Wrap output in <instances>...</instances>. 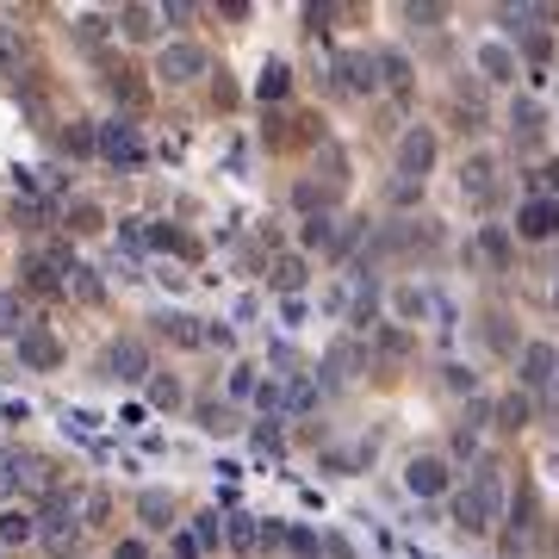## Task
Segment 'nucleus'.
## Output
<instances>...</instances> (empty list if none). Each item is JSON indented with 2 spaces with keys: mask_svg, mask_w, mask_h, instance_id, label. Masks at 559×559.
Listing matches in <instances>:
<instances>
[{
  "mask_svg": "<svg viewBox=\"0 0 559 559\" xmlns=\"http://www.w3.org/2000/svg\"><path fill=\"white\" fill-rule=\"evenodd\" d=\"M143 392H150V404H156V411H180V404H187V392H180L175 373H150V380H143Z\"/></svg>",
  "mask_w": 559,
  "mask_h": 559,
  "instance_id": "obj_30",
  "label": "nucleus"
},
{
  "mask_svg": "<svg viewBox=\"0 0 559 559\" xmlns=\"http://www.w3.org/2000/svg\"><path fill=\"white\" fill-rule=\"evenodd\" d=\"M479 75L491 81V87H510V81L522 75V69H516V50H510V44H479Z\"/></svg>",
  "mask_w": 559,
  "mask_h": 559,
  "instance_id": "obj_16",
  "label": "nucleus"
},
{
  "mask_svg": "<svg viewBox=\"0 0 559 559\" xmlns=\"http://www.w3.org/2000/svg\"><path fill=\"white\" fill-rule=\"evenodd\" d=\"M498 168L503 162L491 156V150H473V156L460 162V193H466V205H479V212L485 205H498V187H503Z\"/></svg>",
  "mask_w": 559,
  "mask_h": 559,
  "instance_id": "obj_5",
  "label": "nucleus"
},
{
  "mask_svg": "<svg viewBox=\"0 0 559 559\" xmlns=\"http://www.w3.org/2000/svg\"><path fill=\"white\" fill-rule=\"evenodd\" d=\"M156 75L168 81V87H193V81L205 75V50H200V44H187V38L162 44V57H156Z\"/></svg>",
  "mask_w": 559,
  "mask_h": 559,
  "instance_id": "obj_10",
  "label": "nucleus"
},
{
  "mask_svg": "<svg viewBox=\"0 0 559 559\" xmlns=\"http://www.w3.org/2000/svg\"><path fill=\"white\" fill-rule=\"evenodd\" d=\"M25 323H32L25 318V299L20 293H0V336H20Z\"/></svg>",
  "mask_w": 559,
  "mask_h": 559,
  "instance_id": "obj_35",
  "label": "nucleus"
},
{
  "mask_svg": "<svg viewBox=\"0 0 559 559\" xmlns=\"http://www.w3.org/2000/svg\"><path fill=\"white\" fill-rule=\"evenodd\" d=\"M323 554H330V559H355V554H348V540H342V535H323Z\"/></svg>",
  "mask_w": 559,
  "mask_h": 559,
  "instance_id": "obj_53",
  "label": "nucleus"
},
{
  "mask_svg": "<svg viewBox=\"0 0 559 559\" xmlns=\"http://www.w3.org/2000/svg\"><path fill=\"white\" fill-rule=\"evenodd\" d=\"M187 535L200 540V554H218V547H224V516H218V510H200Z\"/></svg>",
  "mask_w": 559,
  "mask_h": 559,
  "instance_id": "obj_31",
  "label": "nucleus"
},
{
  "mask_svg": "<svg viewBox=\"0 0 559 559\" xmlns=\"http://www.w3.org/2000/svg\"><path fill=\"white\" fill-rule=\"evenodd\" d=\"M62 293H75L81 305H100V299H106L100 274H94V267H87V261H69V274H62Z\"/></svg>",
  "mask_w": 559,
  "mask_h": 559,
  "instance_id": "obj_22",
  "label": "nucleus"
},
{
  "mask_svg": "<svg viewBox=\"0 0 559 559\" xmlns=\"http://www.w3.org/2000/svg\"><path fill=\"white\" fill-rule=\"evenodd\" d=\"M38 540L50 547L57 559H69L81 547V498H75V485L69 491H50V503H44V516H38Z\"/></svg>",
  "mask_w": 559,
  "mask_h": 559,
  "instance_id": "obj_2",
  "label": "nucleus"
},
{
  "mask_svg": "<svg viewBox=\"0 0 559 559\" xmlns=\"http://www.w3.org/2000/svg\"><path fill=\"white\" fill-rule=\"evenodd\" d=\"M311 404H318V385L305 380V373H293V380H286V411L299 417V411H311Z\"/></svg>",
  "mask_w": 559,
  "mask_h": 559,
  "instance_id": "obj_37",
  "label": "nucleus"
},
{
  "mask_svg": "<svg viewBox=\"0 0 559 559\" xmlns=\"http://www.w3.org/2000/svg\"><path fill=\"white\" fill-rule=\"evenodd\" d=\"M404 491H411V498H448V491H454V466H448L441 454H411Z\"/></svg>",
  "mask_w": 559,
  "mask_h": 559,
  "instance_id": "obj_7",
  "label": "nucleus"
},
{
  "mask_svg": "<svg viewBox=\"0 0 559 559\" xmlns=\"http://www.w3.org/2000/svg\"><path fill=\"white\" fill-rule=\"evenodd\" d=\"M305 274H311V261H305L299 249H280V255L267 261V286L286 293V299H299V293H305Z\"/></svg>",
  "mask_w": 559,
  "mask_h": 559,
  "instance_id": "obj_13",
  "label": "nucleus"
},
{
  "mask_svg": "<svg viewBox=\"0 0 559 559\" xmlns=\"http://www.w3.org/2000/svg\"><path fill=\"white\" fill-rule=\"evenodd\" d=\"M441 385L473 399V392H479V373H473V367H460V360H448V367H441Z\"/></svg>",
  "mask_w": 559,
  "mask_h": 559,
  "instance_id": "obj_39",
  "label": "nucleus"
},
{
  "mask_svg": "<svg viewBox=\"0 0 559 559\" xmlns=\"http://www.w3.org/2000/svg\"><path fill=\"white\" fill-rule=\"evenodd\" d=\"M554 373H559L554 342H522V360H516V380H522V392H540V385H554Z\"/></svg>",
  "mask_w": 559,
  "mask_h": 559,
  "instance_id": "obj_12",
  "label": "nucleus"
},
{
  "mask_svg": "<svg viewBox=\"0 0 559 559\" xmlns=\"http://www.w3.org/2000/svg\"><path fill=\"white\" fill-rule=\"evenodd\" d=\"M62 150H69V156H94V119H69L62 124Z\"/></svg>",
  "mask_w": 559,
  "mask_h": 559,
  "instance_id": "obj_34",
  "label": "nucleus"
},
{
  "mask_svg": "<svg viewBox=\"0 0 559 559\" xmlns=\"http://www.w3.org/2000/svg\"><path fill=\"white\" fill-rule=\"evenodd\" d=\"M138 516H143V528H175V491H143Z\"/></svg>",
  "mask_w": 559,
  "mask_h": 559,
  "instance_id": "obj_25",
  "label": "nucleus"
},
{
  "mask_svg": "<svg viewBox=\"0 0 559 559\" xmlns=\"http://www.w3.org/2000/svg\"><path fill=\"white\" fill-rule=\"evenodd\" d=\"M106 516H112V498H106V491H87V503H81V528H100Z\"/></svg>",
  "mask_w": 559,
  "mask_h": 559,
  "instance_id": "obj_42",
  "label": "nucleus"
},
{
  "mask_svg": "<svg viewBox=\"0 0 559 559\" xmlns=\"http://www.w3.org/2000/svg\"><path fill=\"white\" fill-rule=\"evenodd\" d=\"M293 94V69L286 62H261V75H255V100H286Z\"/></svg>",
  "mask_w": 559,
  "mask_h": 559,
  "instance_id": "obj_23",
  "label": "nucleus"
},
{
  "mask_svg": "<svg viewBox=\"0 0 559 559\" xmlns=\"http://www.w3.org/2000/svg\"><path fill=\"white\" fill-rule=\"evenodd\" d=\"M540 180H547V200L559 205V162H547V168H540Z\"/></svg>",
  "mask_w": 559,
  "mask_h": 559,
  "instance_id": "obj_54",
  "label": "nucleus"
},
{
  "mask_svg": "<svg viewBox=\"0 0 559 559\" xmlns=\"http://www.w3.org/2000/svg\"><path fill=\"white\" fill-rule=\"evenodd\" d=\"M293 200H299V205H305V212H311V218H318L323 205L336 200V193H330V187H318V180H299V187H293Z\"/></svg>",
  "mask_w": 559,
  "mask_h": 559,
  "instance_id": "obj_40",
  "label": "nucleus"
},
{
  "mask_svg": "<svg viewBox=\"0 0 559 559\" xmlns=\"http://www.w3.org/2000/svg\"><path fill=\"white\" fill-rule=\"evenodd\" d=\"M205 342H212V348H230V342H237V336H230L224 323H205Z\"/></svg>",
  "mask_w": 559,
  "mask_h": 559,
  "instance_id": "obj_51",
  "label": "nucleus"
},
{
  "mask_svg": "<svg viewBox=\"0 0 559 559\" xmlns=\"http://www.w3.org/2000/svg\"><path fill=\"white\" fill-rule=\"evenodd\" d=\"M491 348L516 360V336H510V318H503V311H491Z\"/></svg>",
  "mask_w": 559,
  "mask_h": 559,
  "instance_id": "obj_44",
  "label": "nucleus"
},
{
  "mask_svg": "<svg viewBox=\"0 0 559 559\" xmlns=\"http://www.w3.org/2000/svg\"><path fill=\"white\" fill-rule=\"evenodd\" d=\"M119 32L131 44H150L162 32V13H156V7H119Z\"/></svg>",
  "mask_w": 559,
  "mask_h": 559,
  "instance_id": "obj_21",
  "label": "nucleus"
},
{
  "mask_svg": "<svg viewBox=\"0 0 559 559\" xmlns=\"http://www.w3.org/2000/svg\"><path fill=\"white\" fill-rule=\"evenodd\" d=\"M392 200H399V205H417L423 187H417V180H399V187H392Z\"/></svg>",
  "mask_w": 559,
  "mask_h": 559,
  "instance_id": "obj_48",
  "label": "nucleus"
},
{
  "mask_svg": "<svg viewBox=\"0 0 559 559\" xmlns=\"http://www.w3.org/2000/svg\"><path fill=\"white\" fill-rule=\"evenodd\" d=\"M411 348H417V342H411V330H404V323H373V342H367V355H380V360H404Z\"/></svg>",
  "mask_w": 559,
  "mask_h": 559,
  "instance_id": "obj_17",
  "label": "nucleus"
},
{
  "mask_svg": "<svg viewBox=\"0 0 559 559\" xmlns=\"http://www.w3.org/2000/svg\"><path fill=\"white\" fill-rule=\"evenodd\" d=\"M261 367H249V360H237L230 367V385H224V404H242V399H255L261 392V380H255Z\"/></svg>",
  "mask_w": 559,
  "mask_h": 559,
  "instance_id": "obj_32",
  "label": "nucleus"
},
{
  "mask_svg": "<svg viewBox=\"0 0 559 559\" xmlns=\"http://www.w3.org/2000/svg\"><path fill=\"white\" fill-rule=\"evenodd\" d=\"M554 380H559V373H554Z\"/></svg>",
  "mask_w": 559,
  "mask_h": 559,
  "instance_id": "obj_55",
  "label": "nucleus"
},
{
  "mask_svg": "<svg viewBox=\"0 0 559 559\" xmlns=\"http://www.w3.org/2000/svg\"><path fill=\"white\" fill-rule=\"evenodd\" d=\"M94 156L112 162L119 175H138L143 168V131L131 124V112H112V119L94 124Z\"/></svg>",
  "mask_w": 559,
  "mask_h": 559,
  "instance_id": "obj_3",
  "label": "nucleus"
},
{
  "mask_svg": "<svg viewBox=\"0 0 559 559\" xmlns=\"http://www.w3.org/2000/svg\"><path fill=\"white\" fill-rule=\"evenodd\" d=\"M454 454H460V460H473V454H479V441L466 436V429H454Z\"/></svg>",
  "mask_w": 559,
  "mask_h": 559,
  "instance_id": "obj_52",
  "label": "nucleus"
},
{
  "mask_svg": "<svg viewBox=\"0 0 559 559\" xmlns=\"http://www.w3.org/2000/svg\"><path fill=\"white\" fill-rule=\"evenodd\" d=\"M392 305H399V318H423V311H429L436 299H429L423 286H399V299H392Z\"/></svg>",
  "mask_w": 559,
  "mask_h": 559,
  "instance_id": "obj_41",
  "label": "nucleus"
},
{
  "mask_svg": "<svg viewBox=\"0 0 559 559\" xmlns=\"http://www.w3.org/2000/svg\"><path fill=\"white\" fill-rule=\"evenodd\" d=\"M32 540H38V516L32 510H20V503L0 510V547H32Z\"/></svg>",
  "mask_w": 559,
  "mask_h": 559,
  "instance_id": "obj_19",
  "label": "nucleus"
},
{
  "mask_svg": "<svg viewBox=\"0 0 559 559\" xmlns=\"http://www.w3.org/2000/svg\"><path fill=\"white\" fill-rule=\"evenodd\" d=\"M367 342H336V348H330V355H323V380L330 385H348L355 380V367H367Z\"/></svg>",
  "mask_w": 559,
  "mask_h": 559,
  "instance_id": "obj_14",
  "label": "nucleus"
},
{
  "mask_svg": "<svg viewBox=\"0 0 559 559\" xmlns=\"http://www.w3.org/2000/svg\"><path fill=\"white\" fill-rule=\"evenodd\" d=\"M510 237H522V242H554V237H559V205L547 200V193H528V200L516 205Z\"/></svg>",
  "mask_w": 559,
  "mask_h": 559,
  "instance_id": "obj_8",
  "label": "nucleus"
},
{
  "mask_svg": "<svg viewBox=\"0 0 559 559\" xmlns=\"http://www.w3.org/2000/svg\"><path fill=\"white\" fill-rule=\"evenodd\" d=\"M510 131H516L522 143H535L540 131H547V112H540L535 100H510Z\"/></svg>",
  "mask_w": 559,
  "mask_h": 559,
  "instance_id": "obj_27",
  "label": "nucleus"
},
{
  "mask_svg": "<svg viewBox=\"0 0 559 559\" xmlns=\"http://www.w3.org/2000/svg\"><path fill=\"white\" fill-rule=\"evenodd\" d=\"M485 417H491V404L473 399V411H466V436H473V429H485Z\"/></svg>",
  "mask_w": 559,
  "mask_h": 559,
  "instance_id": "obj_49",
  "label": "nucleus"
},
{
  "mask_svg": "<svg viewBox=\"0 0 559 559\" xmlns=\"http://www.w3.org/2000/svg\"><path fill=\"white\" fill-rule=\"evenodd\" d=\"M62 274H69V255H62V249H32V255H20V286H25V293L57 299Z\"/></svg>",
  "mask_w": 559,
  "mask_h": 559,
  "instance_id": "obj_6",
  "label": "nucleus"
},
{
  "mask_svg": "<svg viewBox=\"0 0 559 559\" xmlns=\"http://www.w3.org/2000/svg\"><path fill=\"white\" fill-rule=\"evenodd\" d=\"M156 330L175 342V348H200V342H205V323H200V318H187V311H162Z\"/></svg>",
  "mask_w": 559,
  "mask_h": 559,
  "instance_id": "obj_18",
  "label": "nucleus"
},
{
  "mask_svg": "<svg viewBox=\"0 0 559 559\" xmlns=\"http://www.w3.org/2000/svg\"><path fill=\"white\" fill-rule=\"evenodd\" d=\"M200 423H205V429H212V436H230V429H237V411H230V404H218V399H212V404H200Z\"/></svg>",
  "mask_w": 559,
  "mask_h": 559,
  "instance_id": "obj_38",
  "label": "nucleus"
},
{
  "mask_svg": "<svg viewBox=\"0 0 559 559\" xmlns=\"http://www.w3.org/2000/svg\"><path fill=\"white\" fill-rule=\"evenodd\" d=\"M436 156H441V143H436V124H411V131H404L399 138V175L404 180H429L436 175Z\"/></svg>",
  "mask_w": 559,
  "mask_h": 559,
  "instance_id": "obj_4",
  "label": "nucleus"
},
{
  "mask_svg": "<svg viewBox=\"0 0 559 559\" xmlns=\"http://www.w3.org/2000/svg\"><path fill=\"white\" fill-rule=\"evenodd\" d=\"M106 87H112V100H119V106H143V81H138V69H112V75H106Z\"/></svg>",
  "mask_w": 559,
  "mask_h": 559,
  "instance_id": "obj_33",
  "label": "nucleus"
},
{
  "mask_svg": "<svg viewBox=\"0 0 559 559\" xmlns=\"http://www.w3.org/2000/svg\"><path fill=\"white\" fill-rule=\"evenodd\" d=\"M330 237H336V230H330V218H323V212H318V218H305V224H299V242H305V249H323Z\"/></svg>",
  "mask_w": 559,
  "mask_h": 559,
  "instance_id": "obj_43",
  "label": "nucleus"
},
{
  "mask_svg": "<svg viewBox=\"0 0 559 559\" xmlns=\"http://www.w3.org/2000/svg\"><path fill=\"white\" fill-rule=\"evenodd\" d=\"M373 69H380V81L392 87V94H404V87H411V57H404V50H380V57H373Z\"/></svg>",
  "mask_w": 559,
  "mask_h": 559,
  "instance_id": "obj_29",
  "label": "nucleus"
},
{
  "mask_svg": "<svg viewBox=\"0 0 559 559\" xmlns=\"http://www.w3.org/2000/svg\"><path fill=\"white\" fill-rule=\"evenodd\" d=\"M112 559H150V547H143V540H138V535H124V540H119V547H112Z\"/></svg>",
  "mask_w": 559,
  "mask_h": 559,
  "instance_id": "obj_45",
  "label": "nucleus"
},
{
  "mask_svg": "<svg viewBox=\"0 0 559 559\" xmlns=\"http://www.w3.org/2000/svg\"><path fill=\"white\" fill-rule=\"evenodd\" d=\"M286 540H293V554H299V559H318V540L305 535V528H293V535H286Z\"/></svg>",
  "mask_w": 559,
  "mask_h": 559,
  "instance_id": "obj_47",
  "label": "nucleus"
},
{
  "mask_svg": "<svg viewBox=\"0 0 559 559\" xmlns=\"http://www.w3.org/2000/svg\"><path fill=\"white\" fill-rule=\"evenodd\" d=\"M106 373H112L119 385H143L150 373H156V367H150V342H143V336H119L112 348H106Z\"/></svg>",
  "mask_w": 559,
  "mask_h": 559,
  "instance_id": "obj_9",
  "label": "nucleus"
},
{
  "mask_svg": "<svg viewBox=\"0 0 559 559\" xmlns=\"http://www.w3.org/2000/svg\"><path fill=\"white\" fill-rule=\"evenodd\" d=\"M479 255L491 261V267H510V255H516V237H510V224H479Z\"/></svg>",
  "mask_w": 559,
  "mask_h": 559,
  "instance_id": "obj_20",
  "label": "nucleus"
},
{
  "mask_svg": "<svg viewBox=\"0 0 559 559\" xmlns=\"http://www.w3.org/2000/svg\"><path fill=\"white\" fill-rule=\"evenodd\" d=\"M498 522H503V460H479L466 491H454V528L491 535Z\"/></svg>",
  "mask_w": 559,
  "mask_h": 559,
  "instance_id": "obj_1",
  "label": "nucleus"
},
{
  "mask_svg": "<svg viewBox=\"0 0 559 559\" xmlns=\"http://www.w3.org/2000/svg\"><path fill=\"white\" fill-rule=\"evenodd\" d=\"M62 224L75 230V237H100L106 230V212L94 200H69V212H62Z\"/></svg>",
  "mask_w": 559,
  "mask_h": 559,
  "instance_id": "obj_24",
  "label": "nucleus"
},
{
  "mask_svg": "<svg viewBox=\"0 0 559 559\" xmlns=\"http://www.w3.org/2000/svg\"><path fill=\"white\" fill-rule=\"evenodd\" d=\"M336 75L348 94H373L380 87V69H373V57L367 50H348V57H336Z\"/></svg>",
  "mask_w": 559,
  "mask_h": 559,
  "instance_id": "obj_15",
  "label": "nucleus"
},
{
  "mask_svg": "<svg viewBox=\"0 0 559 559\" xmlns=\"http://www.w3.org/2000/svg\"><path fill=\"white\" fill-rule=\"evenodd\" d=\"M224 547H230V554H255L261 547V522L255 516H224Z\"/></svg>",
  "mask_w": 559,
  "mask_h": 559,
  "instance_id": "obj_26",
  "label": "nucleus"
},
{
  "mask_svg": "<svg viewBox=\"0 0 559 559\" xmlns=\"http://www.w3.org/2000/svg\"><path fill=\"white\" fill-rule=\"evenodd\" d=\"M498 417H503V429H522V423L535 417V404H528V392H510V399H498Z\"/></svg>",
  "mask_w": 559,
  "mask_h": 559,
  "instance_id": "obj_36",
  "label": "nucleus"
},
{
  "mask_svg": "<svg viewBox=\"0 0 559 559\" xmlns=\"http://www.w3.org/2000/svg\"><path fill=\"white\" fill-rule=\"evenodd\" d=\"M25 62V32L13 20H0V75H20Z\"/></svg>",
  "mask_w": 559,
  "mask_h": 559,
  "instance_id": "obj_28",
  "label": "nucleus"
},
{
  "mask_svg": "<svg viewBox=\"0 0 559 559\" xmlns=\"http://www.w3.org/2000/svg\"><path fill=\"white\" fill-rule=\"evenodd\" d=\"M168 540H175V554H180V559H200V540L187 535V528H175V535H168Z\"/></svg>",
  "mask_w": 559,
  "mask_h": 559,
  "instance_id": "obj_46",
  "label": "nucleus"
},
{
  "mask_svg": "<svg viewBox=\"0 0 559 559\" xmlns=\"http://www.w3.org/2000/svg\"><path fill=\"white\" fill-rule=\"evenodd\" d=\"M13 342H20V360L32 367V373H57V367H62V342L50 336L44 323H25Z\"/></svg>",
  "mask_w": 559,
  "mask_h": 559,
  "instance_id": "obj_11",
  "label": "nucleus"
},
{
  "mask_svg": "<svg viewBox=\"0 0 559 559\" xmlns=\"http://www.w3.org/2000/svg\"><path fill=\"white\" fill-rule=\"evenodd\" d=\"M404 20H417V25H436V20H441V7H404Z\"/></svg>",
  "mask_w": 559,
  "mask_h": 559,
  "instance_id": "obj_50",
  "label": "nucleus"
}]
</instances>
